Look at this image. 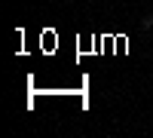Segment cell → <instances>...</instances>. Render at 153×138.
Returning <instances> with one entry per match:
<instances>
[]
</instances>
